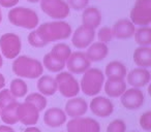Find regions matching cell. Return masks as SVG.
I'll return each mask as SVG.
<instances>
[{
	"mask_svg": "<svg viewBox=\"0 0 151 132\" xmlns=\"http://www.w3.org/2000/svg\"><path fill=\"white\" fill-rule=\"evenodd\" d=\"M5 86V78L3 76L2 73H0V90L3 89Z\"/></svg>",
	"mask_w": 151,
	"mask_h": 132,
	"instance_id": "cell-39",
	"label": "cell"
},
{
	"mask_svg": "<svg viewBox=\"0 0 151 132\" xmlns=\"http://www.w3.org/2000/svg\"><path fill=\"white\" fill-rule=\"evenodd\" d=\"M40 9L55 20H63L70 13L68 4L64 0H40Z\"/></svg>",
	"mask_w": 151,
	"mask_h": 132,
	"instance_id": "cell-7",
	"label": "cell"
},
{
	"mask_svg": "<svg viewBox=\"0 0 151 132\" xmlns=\"http://www.w3.org/2000/svg\"><path fill=\"white\" fill-rule=\"evenodd\" d=\"M104 85H105L106 94L111 98L120 97L126 90V83L124 82V80L108 78L107 82L104 83Z\"/></svg>",
	"mask_w": 151,
	"mask_h": 132,
	"instance_id": "cell-21",
	"label": "cell"
},
{
	"mask_svg": "<svg viewBox=\"0 0 151 132\" xmlns=\"http://www.w3.org/2000/svg\"><path fill=\"white\" fill-rule=\"evenodd\" d=\"M0 132H15V130L9 125H1L0 126Z\"/></svg>",
	"mask_w": 151,
	"mask_h": 132,
	"instance_id": "cell-38",
	"label": "cell"
},
{
	"mask_svg": "<svg viewBox=\"0 0 151 132\" xmlns=\"http://www.w3.org/2000/svg\"><path fill=\"white\" fill-rule=\"evenodd\" d=\"M2 65H3V58L1 56V54H0V68L2 67Z\"/></svg>",
	"mask_w": 151,
	"mask_h": 132,
	"instance_id": "cell-41",
	"label": "cell"
},
{
	"mask_svg": "<svg viewBox=\"0 0 151 132\" xmlns=\"http://www.w3.org/2000/svg\"><path fill=\"white\" fill-rule=\"evenodd\" d=\"M44 66L51 72H60L65 67V62L48 53L44 57Z\"/></svg>",
	"mask_w": 151,
	"mask_h": 132,
	"instance_id": "cell-26",
	"label": "cell"
},
{
	"mask_svg": "<svg viewBox=\"0 0 151 132\" xmlns=\"http://www.w3.org/2000/svg\"><path fill=\"white\" fill-rule=\"evenodd\" d=\"M132 132H134V131H132Z\"/></svg>",
	"mask_w": 151,
	"mask_h": 132,
	"instance_id": "cell-44",
	"label": "cell"
},
{
	"mask_svg": "<svg viewBox=\"0 0 151 132\" xmlns=\"http://www.w3.org/2000/svg\"><path fill=\"white\" fill-rule=\"evenodd\" d=\"M25 102H29L31 104H33L40 113V111H44L47 107L48 101H47L46 96H44L40 93H31V94L27 95V97L25 99Z\"/></svg>",
	"mask_w": 151,
	"mask_h": 132,
	"instance_id": "cell-29",
	"label": "cell"
},
{
	"mask_svg": "<svg viewBox=\"0 0 151 132\" xmlns=\"http://www.w3.org/2000/svg\"><path fill=\"white\" fill-rule=\"evenodd\" d=\"M28 2H31V3H36V2H40V0H27Z\"/></svg>",
	"mask_w": 151,
	"mask_h": 132,
	"instance_id": "cell-42",
	"label": "cell"
},
{
	"mask_svg": "<svg viewBox=\"0 0 151 132\" xmlns=\"http://www.w3.org/2000/svg\"><path fill=\"white\" fill-rule=\"evenodd\" d=\"M28 42L31 46L33 48H44L47 44L40 39V37L38 36V34L36 33L35 30H32L28 35Z\"/></svg>",
	"mask_w": 151,
	"mask_h": 132,
	"instance_id": "cell-34",
	"label": "cell"
},
{
	"mask_svg": "<svg viewBox=\"0 0 151 132\" xmlns=\"http://www.w3.org/2000/svg\"><path fill=\"white\" fill-rule=\"evenodd\" d=\"M127 83L132 88H142L150 82V72L147 68L138 67L130 70L127 74Z\"/></svg>",
	"mask_w": 151,
	"mask_h": 132,
	"instance_id": "cell-16",
	"label": "cell"
},
{
	"mask_svg": "<svg viewBox=\"0 0 151 132\" xmlns=\"http://www.w3.org/2000/svg\"><path fill=\"white\" fill-rule=\"evenodd\" d=\"M35 31L40 37V39L46 44H49L50 42L67 39L73 33L71 26L67 22L61 21V20L46 22L37 26Z\"/></svg>",
	"mask_w": 151,
	"mask_h": 132,
	"instance_id": "cell-1",
	"label": "cell"
},
{
	"mask_svg": "<svg viewBox=\"0 0 151 132\" xmlns=\"http://www.w3.org/2000/svg\"><path fill=\"white\" fill-rule=\"evenodd\" d=\"M19 103L16 101L0 109V118L7 125H14L18 122L17 108Z\"/></svg>",
	"mask_w": 151,
	"mask_h": 132,
	"instance_id": "cell-25",
	"label": "cell"
},
{
	"mask_svg": "<svg viewBox=\"0 0 151 132\" xmlns=\"http://www.w3.org/2000/svg\"><path fill=\"white\" fill-rule=\"evenodd\" d=\"M109 49L106 44L103 42H92L88 46V50L86 52V56L90 62H99L101 61L108 56Z\"/></svg>",
	"mask_w": 151,
	"mask_h": 132,
	"instance_id": "cell-20",
	"label": "cell"
},
{
	"mask_svg": "<svg viewBox=\"0 0 151 132\" xmlns=\"http://www.w3.org/2000/svg\"><path fill=\"white\" fill-rule=\"evenodd\" d=\"M91 111L93 115L99 118H107L114 111V104L110 99L104 96H96L90 102Z\"/></svg>",
	"mask_w": 151,
	"mask_h": 132,
	"instance_id": "cell-14",
	"label": "cell"
},
{
	"mask_svg": "<svg viewBox=\"0 0 151 132\" xmlns=\"http://www.w3.org/2000/svg\"><path fill=\"white\" fill-rule=\"evenodd\" d=\"M97 38H99V42L107 44L110 42L113 38V33H112V29L110 27H101L97 32Z\"/></svg>",
	"mask_w": 151,
	"mask_h": 132,
	"instance_id": "cell-32",
	"label": "cell"
},
{
	"mask_svg": "<svg viewBox=\"0 0 151 132\" xmlns=\"http://www.w3.org/2000/svg\"><path fill=\"white\" fill-rule=\"evenodd\" d=\"M101 23V14L95 6H87L83 9L82 25L85 27L96 29Z\"/></svg>",
	"mask_w": 151,
	"mask_h": 132,
	"instance_id": "cell-19",
	"label": "cell"
},
{
	"mask_svg": "<svg viewBox=\"0 0 151 132\" xmlns=\"http://www.w3.org/2000/svg\"><path fill=\"white\" fill-rule=\"evenodd\" d=\"M37 89L44 96H52L57 92V83L50 76H42L37 81Z\"/></svg>",
	"mask_w": 151,
	"mask_h": 132,
	"instance_id": "cell-24",
	"label": "cell"
},
{
	"mask_svg": "<svg viewBox=\"0 0 151 132\" xmlns=\"http://www.w3.org/2000/svg\"><path fill=\"white\" fill-rule=\"evenodd\" d=\"M134 62L137 66L148 68L151 66V48L139 46L134 52Z\"/></svg>",
	"mask_w": 151,
	"mask_h": 132,
	"instance_id": "cell-22",
	"label": "cell"
},
{
	"mask_svg": "<svg viewBox=\"0 0 151 132\" xmlns=\"http://www.w3.org/2000/svg\"><path fill=\"white\" fill-rule=\"evenodd\" d=\"M66 3L73 11H83L88 6L89 0H66Z\"/></svg>",
	"mask_w": 151,
	"mask_h": 132,
	"instance_id": "cell-35",
	"label": "cell"
},
{
	"mask_svg": "<svg viewBox=\"0 0 151 132\" xmlns=\"http://www.w3.org/2000/svg\"><path fill=\"white\" fill-rule=\"evenodd\" d=\"M112 29L113 37H116L118 39H127L134 36L136 27L132 23V21L128 19H121L115 22Z\"/></svg>",
	"mask_w": 151,
	"mask_h": 132,
	"instance_id": "cell-15",
	"label": "cell"
},
{
	"mask_svg": "<svg viewBox=\"0 0 151 132\" xmlns=\"http://www.w3.org/2000/svg\"><path fill=\"white\" fill-rule=\"evenodd\" d=\"M50 53L52 55H54L55 57H57L58 59L65 62L68 59V57L70 56L71 50L66 44H57L53 46L52 51Z\"/></svg>",
	"mask_w": 151,
	"mask_h": 132,
	"instance_id": "cell-30",
	"label": "cell"
},
{
	"mask_svg": "<svg viewBox=\"0 0 151 132\" xmlns=\"http://www.w3.org/2000/svg\"><path fill=\"white\" fill-rule=\"evenodd\" d=\"M105 83V74L99 68H89L84 72L80 89L87 96H95L101 91Z\"/></svg>",
	"mask_w": 151,
	"mask_h": 132,
	"instance_id": "cell-4",
	"label": "cell"
},
{
	"mask_svg": "<svg viewBox=\"0 0 151 132\" xmlns=\"http://www.w3.org/2000/svg\"><path fill=\"white\" fill-rule=\"evenodd\" d=\"M125 130H126L125 123H124V121H122L120 119L114 120L107 127V132H125Z\"/></svg>",
	"mask_w": 151,
	"mask_h": 132,
	"instance_id": "cell-33",
	"label": "cell"
},
{
	"mask_svg": "<svg viewBox=\"0 0 151 132\" xmlns=\"http://www.w3.org/2000/svg\"><path fill=\"white\" fill-rule=\"evenodd\" d=\"M44 122L51 128L60 127L66 122V113L58 107H52L46 111L44 115Z\"/></svg>",
	"mask_w": 151,
	"mask_h": 132,
	"instance_id": "cell-18",
	"label": "cell"
},
{
	"mask_svg": "<svg viewBox=\"0 0 151 132\" xmlns=\"http://www.w3.org/2000/svg\"><path fill=\"white\" fill-rule=\"evenodd\" d=\"M130 21L140 27L148 26L151 23V0H136L129 13Z\"/></svg>",
	"mask_w": 151,
	"mask_h": 132,
	"instance_id": "cell-6",
	"label": "cell"
},
{
	"mask_svg": "<svg viewBox=\"0 0 151 132\" xmlns=\"http://www.w3.org/2000/svg\"><path fill=\"white\" fill-rule=\"evenodd\" d=\"M13 71L19 78H37L44 72L42 62L28 56H18L13 63Z\"/></svg>",
	"mask_w": 151,
	"mask_h": 132,
	"instance_id": "cell-2",
	"label": "cell"
},
{
	"mask_svg": "<svg viewBox=\"0 0 151 132\" xmlns=\"http://www.w3.org/2000/svg\"><path fill=\"white\" fill-rule=\"evenodd\" d=\"M24 132H42V131H40L38 128L31 126V127H28L27 129H25V131H24Z\"/></svg>",
	"mask_w": 151,
	"mask_h": 132,
	"instance_id": "cell-40",
	"label": "cell"
},
{
	"mask_svg": "<svg viewBox=\"0 0 151 132\" xmlns=\"http://www.w3.org/2000/svg\"><path fill=\"white\" fill-rule=\"evenodd\" d=\"M9 21L17 27L34 30L38 26L40 18L36 11L24 6L12 7L7 14Z\"/></svg>",
	"mask_w": 151,
	"mask_h": 132,
	"instance_id": "cell-3",
	"label": "cell"
},
{
	"mask_svg": "<svg viewBox=\"0 0 151 132\" xmlns=\"http://www.w3.org/2000/svg\"><path fill=\"white\" fill-rule=\"evenodd\" d=\"M20 0H0V6L5 9H12L15 7L19 3Z\"/></svg>",
	"mask_w": 151,
	"mask_h": 132,
	"instance_id": "cell-37",
	"label": "cell"
},
{
	"mask_svg": "<svg viewBox=\"0 0 151 132\" xmlns=\"http://www.w3.org/2000/svg\"><path fill=\"white\" fill-rule=\"evenodd\" d=\"M91 62L87 58L86 54L82 52L71 53L70 56L65 61V66L70 73L80 74L84 73L87 69L90 68Z\"/></svg>",
	"mask_w": 151,
	"mask_h": 132,
	"instance_id": "cell-10",
	"label": "cell"
},
{
	"mask_svg": "<svg viewBox=\"0 0 151 132\" xmlns=\"http://www.w3.org/2000/svg\"><path fill=\"white\" fill-rule=\"evenodd\" d=\"M21 37L16 33H5L0 37V51L5 58H17L21 52Z\"/></svg>",
	"mask_w": 151,
	"mask_h": 132,
	"instance_id": "cell-8",
	"label": "cell"
},
{
	"mask_svg": "<svg viewBox=\"0 0 151 132\" xmlns=\"http://www.w3.org/2000/svg\"><path fill=\"white\" fill-rule=\"evenodd\" d=\"M134 39L140 46H150L151 44V28L149 26L140 27L134 31Z\"/></svg>",
	"mask_w": 151,
	"mask_h": 132,
	"instance_id": "cell-27",
	"label": "cell"
},
{
	"mask_svg": "<svg viewBox=\"0 0 151 132\" xmlns=\"http://www.w3.org/2000/svg\"><path fill=\"white\" fill-rule=\"evenodd\" d=\"M88 111V104L86 100L80 97H73L68 99L65 103V111L66 116L70 118H78L85 115Z\"/></svg>",
	"mask_w": 151,
	"mask_h": 132,
	"instance_id": "cell-17",
	"label": "cell"
},
{
	"mask_svg": "<svg viewBox=\"0 0 151 132\" xmlns=\"http://www.w3.org/2000/svg\"><path fill=\"white\" fill-rule=\"evenodd\" d=\"M140 126L146 131L151 130V111H146L140 117Z\"/></svg>",
	"mask_w": 151,
	"mask_h": 132,
	"instance_id": "cell-36",
	"label": "cell"
},
{
	"mask_svg": "<svg viewBox=\"0 0 151 132\" xmlns=\"http://www.w3.org/2000/svg\"><path fill=\"white\" fill-rule=\"evenodd\" d=\"M9 91L16 98H22L27 94L28 86L21 78H15V80L12 81Z\"/></svg>",
	"mask_w": 151,
	"mask_h": 132,
	"instance_id": "cell-28",
	"label": "cell"
},
{
	"mask_svg": "<svg viewBox=\"0 0 151 132\" xmlns=\"http://www.w3.org/2000/svg\"><path fill=\"white\" fill-rule=\"evenodd\" d=\"M105 74L108 78H118V80H124L127 74L125 65L119 61H112L108 63L106 66Z\"/></svg>",
	"mask_w": 151,
	"mask_h": 132,
	"instance_id": "cell-23",
	"label": "cell"
},
{
	"mask_svg": "<svg viewBox=\"0 0 151 132\" xmlns=\"http://www.w3.org/2000/svg\"><path fill=\"white\" fill-rule=\"evenodd\" d=\"M67 132H101V126L92 118H73L66 124Z\"/></svg>",
	"mask_w": 151,
	"mask_h": 132,
	"instance_id": "cell-9",
	"label": "cell"
},
{
	"mask_svg": "<svg viewBox=\"0 0 151 132\" xmlns=\"http://www.w3.org/2000/svg\"><path fill=\"white\" fill-rule=\"evenodd\" d=\"M121 104L129 111L139 109L145 102V95L140 88L127 89L121 95Z\"/></svg>",
	"mask_w": 151,
	"mask_h": 132,
	"instance_id": "cell-12",
	"label": "cell"
},
{
	"mask_svg": "<svg viewBox=\"0 0 151 132\" xmlns=\"http://www.w3.org/2000/svg\"><path fill=\"white\" fill-rule=\"evenodd\" d=\"M17 117L18 122H21L26 126H33L38 122L40 111L29 102L19 103L17 108Z\"/></svg>",
	"mask_w": 151,
	"mask_h": 132,
	"instance_id": "cell-11",
	"label": "cell"
},
{
	"mask_svg": "<svg viewBox=\"0 0 151 132\" xmlns=\"http://www.w3.org/2000/svg\"><path fill=\"white\" fill-rule=\"evenodd\" d=\"M95 38V31L94 29L80 26L76 29L73 33L71 42L77 49H86L93 42Z\"/></svg>",
	"mask_w": 151,
	"mask_h": 132,
	"instance_id": "cell-13",
	"label": "cell"
},
{
	"mask_svg": "<svg viewBox=\"0 0 151 132\" xmlns=\"http://www.w3.org/2000/svg\"><path fill=\"white\" fill-rule=\"evenodd\" d=\"M57 91L66 98H73L80 93V84L69 71H60L56 76Z\"/></svg>",
	"mask_w": 151,
	"mask_h": 132,
	"instance_id": "cell-5",
	"label": "cell"
},
{
	"mask_svg": "<svg viewBox=\"0 0 151 132\" xmlns=\"http://www.w3.org/2000/svg\"><path fill=\"white\" fill-rule=\"evenodd\" d=\"M2 21V13H1V9H0V23Z\"/></svg>",
	"mask_w": 151,
	"mask_h": 132,
	"instance_id": "cell-43",
	"label": "cell"
},
{
	"mask_svg": "<svg viewBox=\"0 0 151 132\" xmlns=\"http://www.w3.org/2000/svg\"><path fill=\"white\" fill-rule=\"evenodd\" d=\"M16 97L11 93L9 89H1L0 91V109L6 105L16 102Z\"/></svg>",
	"mask_w": 151,
	"mask_h": 132,
	"instance_id": "cell-31",
	"label": "cell"
}]
</instances>
